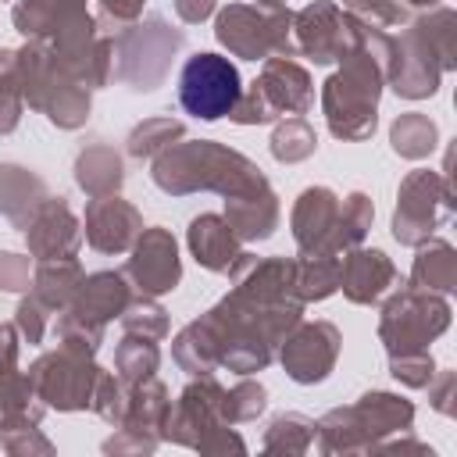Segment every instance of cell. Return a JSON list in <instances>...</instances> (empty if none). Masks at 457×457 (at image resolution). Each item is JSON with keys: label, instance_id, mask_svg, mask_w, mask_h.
Wrapping results in <instances>:
<instances>
[{"label": "cell", "instance_id": "cell-1", "mask_svg": "<svg viewBox=\"0 0 457 457\" xmlns=\"http://www.w3.org/2000/svg\"><path fill=\"white\" fill-rule=\"evenodd\" d=\"M239 71L221 54H193L179 75V104L186 114L214 121L239 104Z\"/></svg>", "mask_w": 457, "mask_h": 457}]
</instances>
